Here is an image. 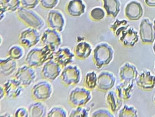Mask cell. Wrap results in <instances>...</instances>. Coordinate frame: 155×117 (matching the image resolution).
I'll return each instance as SVG.
<instances>
[{
  "label": "cell",
  "instance_id": "7c38bea8",
  "mask_svg": "<svg viewBox=\"0 0 155 117\" xmlns=\"http://www.w3.org/2000/svg\"><path fill=\"white\" fill-rule=\"evenodd\" d=\"M75 55L73 51L67 46L60 47L55 51L53 60L61 66L62 69L71 64Z\"/></svg>",
  "mask_w": 155,
  "mask_h": 117
},
{
  "label": "cell",
  "instance_id": "cb8c5ba5",
  "mask_svg": "<svg viewBox=\"0 0 155 117\" xmlns=\"http://www.w3.org/2000/svg\"><path fill=\"white\" fill-rule=\"evenodd\" d=\"M106 102L112 113H117L122 107L123 100L118 96L116 92L110 91L106 95Z\"/></svg>",
  "mask_w": 155,
  "mask_h": 117
},
{
  "label": "cell",
  "instance_id": "7bdbcfd3",
  "mask_svg": "<svg viewBox=\"0 0 155 117\" xmlns=\"http://www.w3.org/2000/svg\"><path fill=\"white\" fill-rule=\"evenodd\" d=\"M154 102H155V97H154Z\"/></svg>",
  "mask_w": 155,
  "mask_h": 117
},
{
  "label": "cell",
  "instance_id": "ba28073f",
  "mask_svg": "<svg viewBox=\"0 0 155 117\" xmlns=\"http://www.w3.org/2000/svg\"><path fill=\"white\" fill-rule=\"evenodd\" d=\"M41 37L38 30L28 27L22 31L18 38L19 44L25 49L33 47L40 42Z\"/></svg>",
  "mask_w": 155,
  "mask_h": 117
},
{
  "label": "cell",
  "instance_id": "603a6c76",
  "mask_svg": "<svg viewBox=\"0 0 155 117\" xmlns=\"http://www.w3.org/2000/svg\"><path fill=\"white\" fill-rule=\"evenodd\" d=\"M29 117H47L48 108L43 102L36 101L31 103L28 106Z\"/></svg>",
  "mask_w": 155,
  "mask_h": 117
},
{
  "label": "cell",
  "instance_id": "d6986e66",
  "mask_svg": "<svg viewBox=\"0 0 155 117\" xmlns=\"http://www.w3.org/2000/svg\"><path fill=\"white\" fill-rule=\"evenodd\" d=\"M17 60L8 56L0 59V73L1 75L8 77L13 74L18 70Z\"/></svg>",
  "mask_w": 155,
  "mask_h": 117
},
{
  "label": "cell",
  "instance_id": "e575fe53",
  "mask_svg": "<svg viewBox=\"0 0 155 117\" xmlns=\"http://www.w3.org/2000/svg\"><path fill=\"white\" fill-rule=\"evenodd\" d=\"M93 117H113L114 115L111 111L106 109H99L93 112L91 114Z\"/></svg>",
  "mask_w": 155,
  "mask_h": 117
},
{
  "label": "cell",
  "instance_id": "4dcf8cb0",
  "mask_svg": "<svg viewBox=\"0 0 155 117\" xmlns=\"http://www.w3.org/2000/svg\"><path fill=\"white\" fill-rule=\"evenodd\" d=\"M68 112L65 108L60 105H56L51 107L48 111V117H67Z\"/></svg>",
  "mask_w": 155,
  "mask_h": 117
},
{
  "label": "cell",
  "instance_id": "44dd1931",
  "mask_svg": "<svg viewBox=\"0 0 155 117\" xmlns=\"http://www.w3.org/2000/svg\"><path fill=\"white\" fill-rule=\"evenodd\" d=\"M134 88V82L122 81L116 88V92L118 97L123 101L131 99Z\"/></svg>",
  "mask_w": 155,
  "mask_h": 117
},
{
  "label": "cell",
  "instance_id": "83f0119b",
  "mask_svg": "<svg viewBox=\"0 0 155 117\" xmlns=\"http://www.w3.org/2000/svg\"><path fill=\"white\" fill-rule=\"evenodd\" d=\"M97 75L95 71L91 70L87 73L83 81V86L90 90L97 88Z\"/></svg>",
  "mask_w": 155,
  "mask_h": 117
},
{
  "label": "cell",
  "instance_id": "ab89813d",
  "mask_svg": "<svg viewBox=\"0 0 155 117\" xmlns=\"http://www.w3.org/2000/svg\"><path fill=\"white\" fill-rule=\"evenodd\" d=\"M1 117H11V115L9 112H5L3 114H1Z\"/></svg>",
  "mask_w": 155,
  "mask_h": 117
},
{
  "label": "cell",
  "instance_id": "e0dca14e",
  "mask_svg": "<svg viewBox=\"0 0 155 117\" xmlns=\"http://www.w3.org/2000/svg\"><path fill=\"white\" fill-rule=\"evenodd\" d=\"M118 40L125 47H133L138 41V34L134 28L130 27L122 31Z\"/></svg>",
  "mask_w": 155,
  "mask_h": 117
},
{
  "label": "cell",
  "instance_id": "1f68e13d",
  "mask_svg": "<svg viewBox=\"0 0 155 117\" xmlns=\"http://www.w3.org/2000/svg\"><path fill=\"white\" fill-rule=\"evenodd\" d=\"M118 116L120 117H137V110L133 106L125 104L119 112Z\"/></svg>",
  "mask_w": 155,
  "mask_h": 117
},
{
  "label": "cell",
  "instance_id": "2e32d148",
  "mask_svg": "<svg viewBox=\"0 0 155 117\" xmlns=\"http://www.w3.org/2000/svg\"><path fill=\"white\" fill-rule=\"evenodd\" d=\"M47 21L50 29L60 33L64 30L65 19L62 15L58 11H51L49 13Z\"/></svg>",
  "mask_w": 155,
  "mask_h": 117
},
{
  "label": "cell",
  "instance_id": "4316f807",
  "mask_svg": "<svg viewBox=\"0 0 155 117\" xmlns=\"http://www.w3.org/2000/svg\"><path fill=\"white\" fill-rule=\"evenodd\" d=\"M20 3V0H1V21L6 11L13 12L16 11L18 8Z\"/></svg>",
  "mask_w": 155,
  "mask_h": 117
},
{
  "label": "cell",
  "instance_id": "6da1fadb",
  "mask_svg": "<svg viewBox=\"0 0 155 117\" xmlns=\"http://www.w3.org/2000/svg\"><path fill=\"white\" fill-rule=\"evenodd\" d=\"M56 50L49 45L32 48L27 53L25 63L35 69L43 66L47 62L53 60Z\"/></svg>",
  "mask_w": 155,
  "mask_h": 117
},
{
  "label": "cell",
  "instance_id": "277c9868",
  "mask_svg": "<svg viewBox=\"0 0 155 117\" xmlns=\"http://www.w3.org/2000/svg\"><path fill=\"white\" fill-rule=\"evenodd\" d=\"M59 77L62 84L66 87H75L81 81V70L76 64H69L62 69Z\"/></svg>",
  "mask_w": 155,
  "mask_h": 117
},
{
  "label": "cell",
  "instance_id": "8992f818",
  "mask_svg": "<svg viewBox=\"0 0 155 117\" xmlns=\"http://www.w3.org/2000/svg\"><path fill=\"white\" fill-rule=\"evenodd\" d=\"M17 14L19 19L29 27L39 30L44 25L41 18L28 9L22 7L19 8Z\"/></svg>",
  "mask_w": 155,
  "mask_h": 117
},
{
  "label": "cell",
  "instance_id": "b9f144b4",
  "mask_svg": "<svg viewBox=\"0 0 155 117\" xmlns=\"http://www.w3.org/2000/svg\"><path fill=\"white\" fill-rule=\"evenodd\" d=\"M154 30H155V20H154Z\"/></svg>",
  "mask_w": 155,
  "mask_h": 117
},
{
  "label": "cell",
  "instance_id": "ee69618b",
  "mask_svg": "<svg viewBox=\"0 0 155 117\" xmlns=\"http://www.w3.org/2000/svg\"><path fill=\"white\" fill-rule=\"evenodd\" d=\"M154 72L155 73V67H154Z\"/></svg>",
  "mask_w": 155,
  "mask_h": 117
},
{
  "label": "cell",
  "instance_id": "5b68a950",
  "mask_svg": "<svg viewBox=\"0 0 155 117\" xmlns=\"http://www.w3.org/2000/svg\"><path fill=\"white\" fill-rule=\"evenodd\" d=\"M53 92L50 82L45 80L39 81L31 89V97L35 101L44 102L50 99Z\"/></svg>",
  "mask_w": 155,
  "mask_h": 117
},
{
  "label": "cell",
  "instance_id": "9a60e30c",
  "mask_svg": "<svg viewBox=\"0 0 155 117\" xmlns=\"http://www.w3.org/2000/svg\"><path fill=\"white\" fill-rule=\"evenodd\" d=\"M136 82L140 89L144 90H151L155 87V76L150 71L144 70L139 74Z\"/></svg>",
  "mask_w": 155,
  "mask_h": 117
},
{
  "label": "cell",
  "instance_id": "8fae6325",
  "mask_svg": "<svg viewBox=\"0 0 155 117\" xmlns=\"http://www.w3.org/2000/svg\"><path fill=\"white\" fill-rule=\"evenodd\" d=\"M40 42L42 45H49L57 50L62 44L61 35L59 32L48 28L42 33Z\"/></svg>",
  "mask_w": 155,
  "mask_h": 117
},
{
  "label": "cell",
  "instance_id": "9c48e42d",
  "mask_svg": "<svg viewBox=\"0 0 155 117\" xmlns=\"http://www.w3.org/2000/svg\"><path fill=\"white\" fill-rule=\"evenodd\" d=\"M1 86L4 91V98L11 99L19 98L24 89V87L14 78L8 80Z\"/></svg>",
  "mask_w": 155,
  "mask_h": 117
},
{
  "label": "cell",
  "instance_id": "7a4b0ae2",
  "mask_svg": "<svg viewBox=\"0 0 155 117\" xmlns=\"http://www.w3.org/2000/svg\"><path fill=\"white\" fill-rule=\"evenodd\" d=\"M92 54L94 66L98 70H100L112 61L114 51L112 46L109 44L101 42L94 47Z\"/></svg>",
  "mask_w": 155,
  "mask_h": 117
},
{
  "label": "cell",
  "instance_id": "52a82bcc",
  "mask_svg": "<svg viewBox=\"0 0 155 117\" xmlns=\"http://www.w3.org/2000/svg\"><path fill=\"white\" fill-rule=\"evenodd\" d=\"M14 78L20 83L24 88L31 85L37 79V73L35 69L27 64L18 68Z\"/></svg>",
  "mask_w": 155,
  "mask_h": 117
},
{
  "label": "cell",
  "instance_id": "74e56055",
  "mask_svg": "<svg viewBox=\"0 0 155 117\" xmlns=\"http://www.w3.org/2000/svg\"><path fill=\"white\" fill-rule=\"evenodd\" d=\"M21 4L27 9L34 8L38 3V0H21Z\"/></svg>",
  "mask_w": 155,
  "mask_h": 117
},
{
  "label": "cell",
  "instance_id": "60d3db41",
  "mask_svg": "<svg viewBox=\"0 0 155 117\" xmlns=\"http://www.w3.org/2000/svg\"><path fill=\"white\" fill-rule=\"evenodd\" d=\"M153 51H154V53H155V43H154V44H153Z\"/></svg>",
  "mask_w": 155,
  "mask_h": 117
},
{
  "label": "cell",
  "instance_id": "5bb4252c",
  "mask_svg": "<svg viewBox=\"0 0 155 117\" xmlns=\"http://www.w3.org/2000/svg\"><path fill=\"white\" fill-rule=\"evenodd\" d=\"M152 23L147 19H143L140 25V35L143 43L150 44L155 40V32Z\"/></svg>",
  "mask_w": 155,
  "mask_h": 117
},
{
  "label": "cell",
  "instance_id": "8d00e7d4",
  "mask_svg": "<svg viewBox=\"0 0 155 117\" xmlns=\"http://www.w3.org/2000/svg\"><path fill=\"white\" fill-rule=\"evenodd\" d=\"M41 5L46 9H52L56 6L58 0H40Z\"/></svg>",
  "mask_w": 155,
  "mask_h": 117
},
{
  "label": "cell",
  "instance_id": "d6a6232c",
  "mask_svg": "<svg viewBox=\"0 0 155 117\" xmlns=\"http://www.w3.org/2000/svg\"><path fill=\"white\" fill-rule=\"evenodd\" d=\"M90 109L83 107L74 108L69 114L70 117H87L89 116Z\"/></svg>",
  "mask_w": 155,
  "mask_h": 117
},
{
  "label": "cell",
  "instance_id": "836d02e7",
  "mask_svg": "<svg viewBox=\"0 0 155 117\" xmlns=\"http://www.w3.org/2000/svg\"><path fill=\"white\" fill-rule=\"evenodd\" d=\"M105 14L104 11L100 8L93 9L91 12V16L93 20L99 21L104 18Z\"/></svg>",
  "mask_w": 155,
  "mask_h": 117
},
{
  "label": "cell",
  "instance_id": "484cf974",
  "mask_svg": "<svg viewBox=\"0 0 155 117\" xmlns=\"http://www.w3.org/2000/svg\"><path fill=\"white\" fill-rule=\"evenodd\" d=\"M103 7L107 14L113 18L117 17L120 11V3L118 0H103Z\"/></svg>",
  "mask_w": 155,
  "mask_h": 117
},
{
  "label": "cell",
  "instance_id": "ffe728a7",
  "mask_svg": "<svg viewBox=\"0 0 155 117\" xmlns=\"http://www.w3.org/2000/svg\"><path fill=\"white\" fill-rule=\"evenodd\" d=\"M93 49L88 42L82 41L78 43L74 47L73 52L75 57L80 60H85L92 53Z\"/></svg>",
  "mask_w": 155,
  "mask_h": 117
},
{
  "label": "cell",
  "instance_id": "ac0fdd59",
  "mask_svg": "<svg viewBox=\"0 0 155 117\" xmlns=\"http://www.w3.org/2000/svg\"><path fill=\"white\" fill-rule=\"evenodd\" d=\"M138 76L137 68L128 63H124L120 69L119 76L122 81L134 82Z\"/></svg>",
  "mask_w": 155,
  "mask_h": 117
},
{
  "label": "cell",
  "instance_id": "3957f363",
  "mask_svg": "<svg viewBox=\"0 0 155 117\" xmlns=\"http://www.w3.org/2000/svg\"><path fill=\"white\" fill-rule=\"evenodd\" d=\"M92 99L91 91L84 86H77L71 90L69 94L68 102L71 107L86 106Z\"/></svg>",
  "mask_w": 155,
  "mask_h": 117
},
{
  "label": "cell",
  "instance_id": "d590c367",
  "mask_svg": "<svg viewBox=\"0 0 155 117\" xmlns=\"http://www.w3.org/2000/svg\"><path fill=\"white\" fill-rule=\"evenodd\" d=\"M14 117H28V108L24 107H19L17 108L14 112Z\"/></svg>",
  "mask_w": 155,
  "mask_h": 117
},
{
  "label": "cell",
  "instance_id": "f35d334b",
  "mask_svg": "<svg viewBox=\"0 0 155 117\" xmlns=\"http://www.w3.org/2000/svg\"><path fill=\"white\" fill-rule=\"evenodd\" d=\"M147 5L150 7H155V0H145Z\"/></svg>",
  "mask_w": 155,
  "mask_h": 117
},
{
  "label": "cell",
  "instance_id": "f1b7e54d",
  "mask_svg": "<svg viewBox=\"0 0 155 117\" xmlns=\"http://www.w3.org/2000/svg\"><path fill=\"white\" fill-rule=\"evenodd\" d=\"M129 26L127 21L124 20L119 21L117 19L113 24H111L110 29L114 35L118 38L122 31L127 29Z\"/></svg>",
  "mask_w": 155,
  "mask_h": 117
},
{
  "label": "cell",
  "instance_id": "30bf717a",
  "mask_svg": "<svg viewBox=\"0 0 155 117\" xmlns=\"http://www.w3.org/2000/svg\"><path fill=\"white\" fill-rule=\"evenodd\" d=\"M62 68L53 60L48 61L42 66L41 75L44 80L52 82L60 77Z\"/></svg>",
  "mask_w": 155,
  "mask_h": 117
},
{
  "label": "cell",
  "instance_id": "d4e9b609",
  "mask_svg": "<svg viewBox=\"0 0 155 117\" xmlns=\"http://www.w3.org/2000/svg\"><path fill=\"white\" fill-rule=\"evenodd\" d=\"M85 6L81 0H72L69 3L67 12L71 16L79 17L85 12Z\"/></svg>",
  "mask_w": 155,
  "mask_h": 117
},
{
  "label": "cell",
  "instance_id": "7402d4cb",
  "mask_svg": "<svg viewBox=\"0 0 155 117\" xmlns=\"http://www.w3.org/2000/svg\"><path fill=\"white\" fill-rule=\"evenodd\" d=\"M125 14L130 21H137L143 15V9L141 5L136 2H132L127 5Z\"/></svg>",
  "mask_w": 155,
  "mask_h": 117
},
{
  "label": "cell",
  "instance_id": "4fadbf2b",
  "mask_svg": "<svg viewBox=\"0 0 155 117\" xmlns=\"http://www.w3.org/2000/svg\"><path fill=\"white\" fill-rule=\"evenodd\" d=\"M116 79L112 73L103 71L97 75V89L100 91H108L115 85Z\"/></svg>",
  "mask_w": 155,
  "mask_h": 117
},
{
  "label": "cell",
  "instance_id": "f546056e",
  "mask_svg": "<svg viewBox=\"0 0 155 117\" xmlns=\"http://www.w3.org/2000/svg\"><path fill=\"white\" fill-rule=\"evenodd\" d=\"M24 48L21 45L14 44L9 48L8 51V56L18 60H21L24 55Z\"/></svg>",
  "mask_w": 155,
  "mask_h": 117
}]
</instances>
